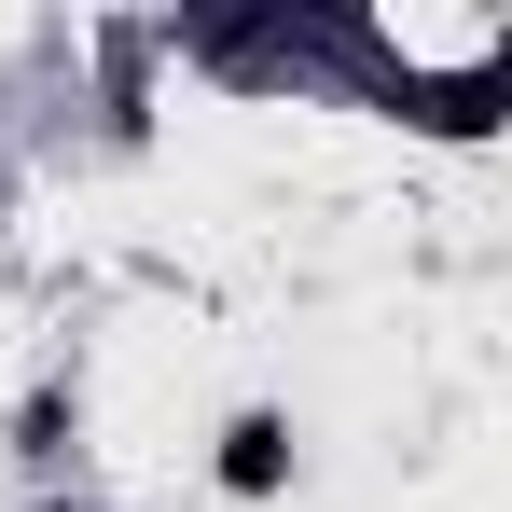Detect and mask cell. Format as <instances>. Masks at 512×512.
Returning <instances> with one entry per match:
<instances>
[{
  "label": "cell",
  "mask_w": 512,
  "mask_h": 512,
  "mask_svg": "<svg viewBox=\"0 0 512 512\" xmlns=\"http://www.w3.org/2000/svg\"><path fill=\"white\" fill-rule=\"evenodd\" d=\"M222 485H236V499H277V485H291V416H236L222 429Z\"/></svg>",
  "instance_id": "6da1fadb"
},
{
  "label": "cell",
  "mask_w": 512,
  "mask_h": 512,
  "mask_svg": "<svg viewBox=\"0 0 512 512\" xmlns=\"http://www.w3.org/2000/svg\"><path fill=\"white\" fill-rule=\"evenodd\" d=\"M56 443H70V388H28L14 402V457H56Z\"/></svg>",
  "instance_id": "7a4b0ae2"
}]
</instances>
